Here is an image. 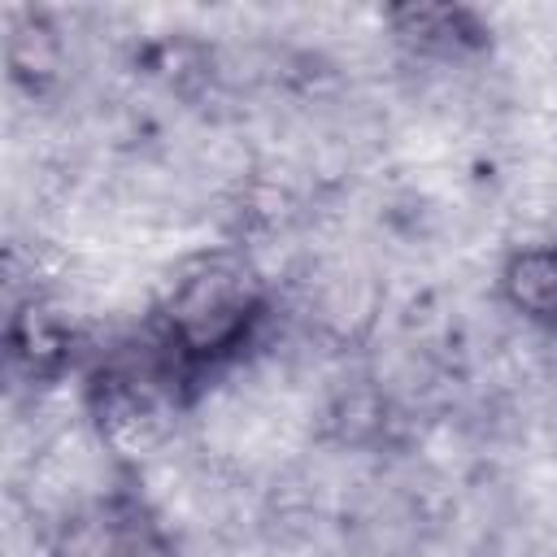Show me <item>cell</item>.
<instances>
[{
	"label": "cell",
	"mask_w": 557,
	"mask_h": 557,
	"mask_svg": "<svg viewBox=\"0 0 557 557\" xmlns=\"http://www.w3.org/2000/svg\"><path fill=\"white\" fill-rule=\"evenodd\" d=\"M270 318L265 283L235 257H209L191 265L157 309L161 352L183 379L235 361Z\"/></svg>",
	"instance_id": "6da1fadb"
},
{
	"label": "cell",
	"mask_w": 557,
	"mask_h": 557,
	"mask_svg": "<svg viewBox=\"0 0 557 557\" xmlns=\"http://www.w3.org/2000/svg\"><path fill=\"white\" fill-rule=\"evenodd\" d=\"M178 383L187 379L161 348L139 366L135 361L104 366L87 387L100 440H109L117 453L131 457L161 444V435L174 426L178 413Z\"/></svg>",
	"instance_id": "7a4b0ae2"
},
{
	"label": "cell",
	"mask_w": 557,
	"mask_h": 557,
	"mask_svg": "<svg viewBox=\"0 0 557 557\" xmlns=\"http://www.w3.org/2000/svg\"><path fill=\"white\" fill-rule=\"evenodd\" d=\"M52 557H178L157 513L131 496L109 492L74 509L52 540Z\"/></svg>",
	"instance_id": "3957f363"
},
{
	"label": "cell",
	"mask_w": 557,
	"mask_h": 557,
	"mask_svg": "<svg viewBox=\"0 0 557 557\" xmlns=\"http://www.w3.org/2000/svg\"><path fill=\"white\" fill-rule=\"evenodd\" d=\"M500 296L518 318L557 331V244L513 248L500 265Z\"/></svg>",
	"instance_id": "277c9868"
},
{
	"label": "cell",
	"mask_w": 557,
	"mask_h": 557,
	"mask_svg": "<svg viewBox=\"0 0 557 557\" xmlns=\"http://www.w3.org/2000/svg\"><path fill=\"white\" fill-rule=\"evenodd\" d=\"M400 39H413L418 48H479L483 44V22L470 9H448V4H405L387 13Z\"/></svg>",
	"instance_id": "5b68a950"
},
{
	"label": "cell",
	"mask_w": 557,
	"mask_h": 557,
	"mask_svg": "<svg viewBox=\"0 0 557 557\" xmlns=\"http://www.w3.org/2000/svg\"><path fill=\"white\" fill-rule=\"evenodd\" d=\"M9 70L17 83H30V87H44L48 78H57L61 35L44 13L26 9L9 17Z\"/></svg>",
	"instance_id": "8992f818"
},
{
	"label": "cell",
	"mask_w": 557,
	"mask_h": 557,
	"mask_svg": "<svg viewBox=\"0 0 557 557\" xmlns=\"http://www.w3.org/2000/svg\"><path fill=\"white\" fill-rule=\"evenodd\" d=\"M65 335L44 318V313H35V309H26V313H13V322H9V357L13 361H26L30 366V374H52V370H61L65 366Z\"/></svg>",
	"instance_id": "52a82bcc"
}]
</instances>
